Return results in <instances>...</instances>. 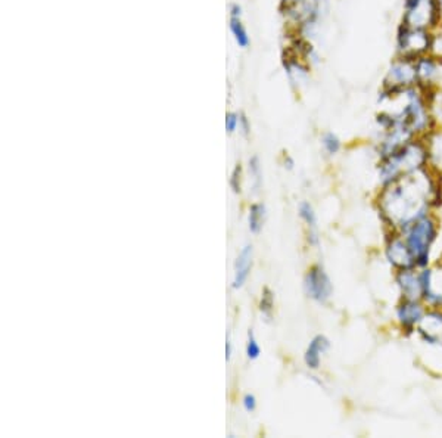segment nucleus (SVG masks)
I'll return each mask as SVG.
<instances>
[{
	"label": "nucleus",
	"instance_id": "f257e3e1",
	"mask_svg": "<svg viewBox=\"0 0 442 438\" xmlns=\"http://www.w3.org/2000/svg\"><path fill=\"white\" fill-rule=\"evenodd\" d=\"M439 188L432 173L423 167L383 186L379 195V211L392 229L405 230L429 214Z\"/></svg>",
	"mask_w": 442,
	"mask_h": 438
},
{
	"label": "nucleus",
	"instance_id": "f03ea898",
	"mask_svg": "<svg viewBox=\"0 0 442 438\" xmlns=\"http://www.w3.org/2000/svg\"><path fill=\"white\" fill-rule=\"evenodd\" d=\"M429 151L422 137H416L412 142L404 145L397 152L385 158H380L378 167L379 180L382 186L389 184L410 173L427 167Z\"/></svg>",
	"mask_w": 442,
	"mask_h": 438
},
{
	"label": "nucleus",
	"instance_id": "7ed1b4c3",
	"mask_svg": "<svg viewBox=\"0 0 442 438\" xmlns=\"http://www.w3.org/2000/svg\"><path fill=\"white\" fill-rule=\"evenodd\" d=\"M438 33L412 27L405 22H400L395 31V52L398 56L417 60L423 55L436 53Z\"/></svg>",
	"mask_w": 442,
	"mask_h": 438
},
{
	"label": "nucleus",
	"instance_id": "20e7f679",
	"mask_svg": "<svg viewBox=\"0 0 442 438\" xmlns=\"http://www.w3.org/2000/svg\"><path fill=\"white\" fill-rule=\"evenodd\" d=\"M403 236L409 245L416 261V269H425L429 264L430 249L438 236V225L429 214L418 218L413 225L403 230Z\"/></svg>",
	"mask_w": 442,
	"mask_h": 438
},
{
	"label": "nucleus",
	"instance_id": "39448f33",
	"mask_svg": "<svg viewBox=\"0 0 442 438\" xmlns=\"http://www.w3.org/2000/svg\"><path fill=\"white\" fill-rule=\"evenodd\" d=\"M417 86V74L414 60L404 56H395L389 62L387 73L382 80L379 102L385 103L391 98L397 96L403 90Z\"/></svg>",
	"mask_w": 442,
	"mask_h": 438
},
{
	"label": "nucleus",
	"instance_id": "423d86ee",
	"mask_svg": "<svg viewBox=\"0 0 442 438\" xmlns=\"http://www.w3.org/2000/svg\"><path fill=\"white\" fill-rule=\"evenodd\" d=\"M401 21L412 27L438 33L442 27V0H421L414 6L404 9Z\"/></svg>",
	"mask_w": 442,
	"mask_h": 438
},
{
	"label": "nucleus",
	"instance_id": "0eeeda50",
	"mask_svg": "<svg viewBox=\"0 0 442 438\" xmlns=\"http://www.w3.org/2000/svg\"><path fill=\"white\" fill-rule=\"evenodd\" d=\"M306 294L320 304H326L333 294V285L329 274L321 266H312L308 269L304 278Z\"/></svg>",
	"mask_w": 442,
	"mask_h": 438
},
{
	"label": "nucleus",
	"instance_id": "6e6552de",
	"mask_svg": "<svg viewBox=\"0 0 442 438\" xmlns=\"http://www.w3.org/2000/svg\"><path fill=\"white\" fill-rule=\"evenodd\" d=\"M417 86L425 90H436L442 74V58L438 53H429L414 60Z\"/></svg>",
	"mask_w": 442,
	"mask_h": 438
},
{
	"label": "nucleus",
	"instance_id": "1a4fd4ad",
	"mask_svg": "<svg viewBox=\"0 0 442 438\" xmlns=\"http://www.w3.org/2000/svg\"><path fill=\"white\" fill-rule=\"evenodd\" d=\"M388 261L397 270L416 269V261L404 236H391L385 248Z\"/></svg>",
	"mask_w": 442,
	"mask_h": 438
},
{
	"label": "nucleus",
	"instance_id": "9d476101",
	"mask_svg": "<svg viewBox=\"0 0 442 438\" xmlns=\"http://www.w3.org/2000/svg\"><path fill=\"white\" fill-rule=\"evenodd\" d=\"M426 315V308L421 303V299H403L397 307L398 324L404 329H414L418 326Z\"/></svg>",
	"mask_w": 442,
	"mask_h": 438
},
{
	"label": "nucleus",
	"instance_id": "9b49d317",
	"mask_svg": "<svg viewBox=\"0 0 442 438\" xmlns=\"http://www.w3.org/2000/svg\"><path fill=\"white\" fill-rule=\"evenodd\" d=\"M421 338L427 344H442V313L438 310L426 311L425 317L417 326Z\"/></svg>",
	"mask_w": 442,
	"mask_h": 438
},
{
	"label": "nucleus",
	"instance_id": "f8f14e48",
	"mask_svg": "<svg viewBox=\"0 0 442 438\" xmlns=\"http://www.w3.org/2000/svg\"><path fill=\"white\" fill-rule=\"evenodd\" d=\"M397 285L404 299H422V281L421 272L416 273V269H404L397 273Z\"/></svg>",
	"mask_w": 442,
	"mask_h": 438
},
{
	"label": "nucleus",
	"instance_id": "ddd939ff",
	"mask_svg": "<svg viewBox=\"0 0 442 438\" xmlns=\"http://www.w3.org/2000/svg\"><path fill=\"white\" fill-rule=\"evenodd\" d=\"M330 349V341L326 338L324 335H316L314 337L308 347L304 353V362L306 365L312 369V371H317L321 363V354H324Z\"/></svg>",
	"mask_w": 442,
	"mask_h": 438
},
{
	"label": "nucleus",
	"instance_id": "4468645a",
	"mask_svg": "<svg viewBox=\"0 0 442 438\" xmlns=\"http://www.w3.org/2000/svg\"><path fill=\"white\" fill-rule=\"evenodd\" d=\"M252 269V245H247L240 251L239 257L235 263V279L231 286L239 290L248 281V276Z\"/></svg>",
	"mask_w": 442,
	"mask_h": 438
},
{
	"label": "nucleus",
	"instance_id": "2eb2a0df",
	"mask_svg": "<svg viewBox=\"0 0 442 438\" xmlns=\"http://www.w3.org/2000/svg\"><path fill=\"white\" fill-rule=\"evenodd\" d=\"M265 222V207L264 204H252L249 207V216H248V223H249V230L252 234H260L261 229Z\"/></svg>",
	"mask_w": 442,
	"mask_h": 438
},
{
	"label": "nucleus",
	"instance_id": "dca6fc26",
	"mask_svg": "<svg viewBox=\"0 0 442 438\" xmlns=\"http://www.w3.org/2000/svg\"><path fill=\"white\" fill-rule=\"evenodd\" d=\"M230 30H231V34H233V37H235L239 48L247 49L251 42H249L248 31H247L245 26H243L240 17H230Z\"/></svg>",
	"mask_w": 442,
	"mask_h": 438
},
{
	"label": "nucleus",
	"instance_id": "f3484780",
	"mask_svg": "<svg viewBox=\"0 0 442 438\" xmlns=\"http://www.w3.org/2000/svg\"><path fill=\"white\" fill-rule=\"evenodd\" d=\"M321 145L324 148V151L328 152V155H336L342 149L341 139L338 134H335L333 132H326L321 136Z\"/></svg>",
	"mask_w": 442,
	"mask_h": 438
},
{
	"label": "nucleus",
	"instance_id": "a211bd4d",
	"mask_svg": "<svg viewBox=\"0 0 442 438\" xmlns=\"http://www.w3.org/2000/svg\"><path fill=\"white\" fill-rule=\"evenodd\" d=\"M299 217L306 222L310 230H317V217L314 213L312 205L308 201H302L299 204Z\"/></svg>",
	"mask_w": 442,
	"mask_h": 438
},
{
	"label": "nucleus",
	"instance_id": "6ab92c4d",
	"mask_svg": "<svg viewBox=\"0 0 442 438\" xmlns=\"http://www.w3.org/2000/svg\"><path fill=\"white\" fill-rule=\"evenodd\" d=\"M273 308H274V294L270 288H264L261 294V301H260V310L261 313L267 317L272 319L273 316Z\"/></svg>",
	"mask_w": 442,
	"mask_h": 438
},
{
	"label": "nucleus",
	"instance_id": "aec40b11",
	"mask_svg": "<svg viewBox=\"0 0 442 438\" xmlns=\"http://www.w3.org/2000/svg\"><path fill=\"white\" fill-rule=\"evenodd\" d=\"M260 354H261L260 345H258L257 340H255L252 331H249L248 332V342H247V356H248V359H251V360L258 359Z\"/></svg>",
	"mask_w": 442,
	"mask_h": 438
},
{
	"label": "nucleus",
	"instance_id": "412c9836",
	"mask_svg": "<svg viewBox=\"0 0 442 438\" xmlns=\"http://www.w3.org/2000/svg\"><path fill=\"white\" fill-rule=\"evenodd\" d=\"M249 171L255 180V189H258L261 186V166L258 157H252L249 159Z\"/></svg>",
	"mask_w": 442,
	"mask_h": 438
},
{
	"label": "nucleus",
	"instance_id": "4be33fe9",
	"mask_svg": "<svg viewBox=\"0 0 442 438\" xmlns=\"http://www.w3.org/2000/svg\"><path fill=\"white\" fill-rule=\"evenodd\" d=\"M240 180H242V167H240V164H238L235 167L233 173H231V177H230V188L235 193H240L242 192Z\"/></svg>",
	"mask_w": 442,
	"mask_h": 438
},
{
	"label": "nucleus",
	"instance_id": "5701e85b",
	"mask_svg": "<svg viewBox=\"0 0 442 438\" xmlns=\"http://www.w3.org/2000/svg\"><path fill=\"white\" fill-rule=\"evenodd\" d=\"M239 121H240V115H238L235 112H227V115H226V130H227V133H233L238 129Z\"/></svg>",
	"mask_w": 442,
	"mask_h": 438
},
{
	"label": "nucleus",
	"instance_id": "b1692460",
	"mask_svg": "<svg viewBox=\"0 0 442 438\" xmlns=\"http://www.w3.org/2000/svg\"><path fill=\"white\" fill-rule=\"evenodd\" d=\"M243 408H245L247 412H254L257 409V398H255L252 394H247L243 397Z\"/></svg>",
	"mask_w": 442,
	"mask_h": 438
},
{
	"label": "nucleus",
	"instance_id": "393cba45",
	"mask_svg": "<svg viewBox=\"0 0 442 438\" xmlns=\"http://www.w3.org/2000/svg\"><path fill=\"white\" fill-rule=\"evenodd\" d=\"M239 125H240V129H242L243 134H248V133H249V130H251V128H249V123H248V119H247L245 115H243V114H240V121H239Z\"/></svg>",
	"mask_w": 442,
	"mask_h": 438
},
{
	"label": "nucleus",
	"instance_id": "a878e982",
	"mask_svg": "<svg viewBox=\"0 0 442 438\" xmlns=\"http://www.w3.org/2000/svg\"><path fill=\"white\" fill-rule=\"evenodd\" d=\"M230 357H231V342L227 338V341H226V359H227V362L230 360Z\"/></svg>",
	"mask_w": 442,
	"mask_h": 438
},
{
	"label": "nucleus",
	"instance_id": "bb28decb",
	"mask_svg": "<svg viewBox=\"0 0 442 438\" xmlns=\"http://www.w3.org/2000/svg\"><path fill=\"white\" fill-rule=\"evenodd\" d=\"M421 2V0H404V9H407V8H412V6H414L416 3H418Z\"/></svg>",
	"mask_w": 442,
	"mask_h": 438
},
{
	"label": "nucleus",
	"instance_id": "cd10ccee",
	"mask_svg": "<svg viewBox=\"0 0 442 438\" xmlns=\"http://www.w3.org/2000/svg\"><path fill=\"white\" fill-rule=\"evenodd\" d=\"M285 167H288L289 170L294 167V159H292V158H290L289 155H285Z\"/></svg>",
	"mask_w": 442,
	"mask_h": 438
},
{
	"label": "nucleus",
	"instance_id": "c85d7f7f",
	"mask_svg": "<svg viewBox=\"0 0 442 438\" xmlns=\"http://www.w3.org/2000/svg\"><path fill=\"white\" fill-rule=\"evenodd\" d=\"M439 273H441V283H442V268H441V272H439Z\"/></svg>",
	"mask_w": 442,
	"mask_h": 438
}]
</instances>
